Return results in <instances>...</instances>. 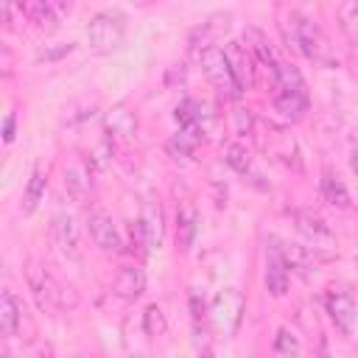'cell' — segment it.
Here are the masks:
<instances>
[{
	"instance_id": "6da1fadb",
	"label": "cell",
	"mask_w": 358,
	"mask_h": 358,
	"mask_svg": "<svg viewBox=\"0 0 358 358\" xmlns=\"http://www.w3.org/2000/svg\"><path fill=\"white\" fill-rule=\"evenodd\" d=\"M25 282H28V288H31V294L42 310H53V313L76 310L81 302L76 288L64 285L59 277H53L48 271V266L39 260H25Z\"/></svg>"
},
{
	"instance_id": "7a4b0ae2",
	"label": "cell",
	"mask_w": 358,
	"mask_h": 358,
	"mask_svg": "<svg viewBox=\"0 0 358 358\" xmlns=\"http://www.w3.org/2000/svg\"><path fill=\"white\" fill-rule=\"evenodd\" d=\"M288 22H291V28L282 22V34L291 42V48L299 50L302 56L313 59V62H324L327 59V39L319 31V25L302 14H291Z\"/></svg>"
},
{
	"instance_id": "3957f363",
	"label": "cell",
	"mask_w": 358,
	"mask_h": 358,
	"mask_svg": "<svg viewBox=\"0 0 358 358\" xmlns=\"http://www.w3.org/2000/svg\"><path fill=\"white\" fill-rule=\"evenodd\" d=\"M207 319H210V327L224 336V338H232L241 327V319H243V294L238 288H224L213 302H210V310H207Z\"/></svg>"
},
{
	"instance_id": "277c9868",
	"label": "cell",
	"mask_w": 358,
	"mask_h": 358,
	"mask_svg": "<svg viewBox=\"0 0 358 358\" xmlns=\"http://www.w3.org/2000/svg\"><path fill=\"white\" fill-rule=\"evenodd\" d=\"M126 39V20L117 11H98L87 25V42L95 53H112Z\"/></svg>"
},
{
	"instance_id": "5b68a950",
	"label": "cell",
	"mask_w": 358,
	"mask_h": 358,
	"mask_svg": "<svg viewBox=\"0 0 358 358\" xmlns=\"http://www.w3.org/2000/svg\"><path fill=\"white\" fill-rule=\"evenodd\" d=\"M291 215H294V224H296L299 235L308 241V249H310L316 257L330 260V257L338 255V249H336V235L330 232V227H327L316 213H310V210H294Z\"/></svg>"
},
{
	"instance_id": "8992f818",
	"label": "cell",
	"mask_w": 358,
	"mask_h": 358,
	"mask_svg": "<svg viewBox=\"0 0 358 358\" xmlns=\"http://www.w3.org/2000/svg\"><path fill=\"white\" fill-rule=\"evenodd\" d=\"M201 70H204V76H207V81L215 87V92L224 98V101H238L241 95H243V90L238 87V81H235V76H232V70H229V62H227V56H224V48H210L201 59Z\"/></svg>"
},
{
	"instance_id": "52a82bcc",
	"label": "cell",
	"mask_w": 358,
	"mask_h": 358,
	"mask_svg": "<svg viewBox=\"0 0 358 358\" xmlns=\"http://www.w3.org/2000/svg\"><path fill=\"white\" fill-rule=\"evenodd\" d=\"M324 308H327V316H330V322L336 324V330H338L344 338H350V336L355 333V319H358V308H355L352 294L333 285V288L327 291V296H324Z\"/></svg>"
},
{
	"instance_id": "ba28073f",
	"label": "cell",
	"mask_w": 358,
	"mask_h": 358,
	"mask_svg": "<svg viewBox=\"0 0 358 358\" xmlns=\"http://www.w3.org/2000/svg\"><path fill=\"white\" fill-rule=\"evenodd\" d=\"M229 14L227 11H218V14H213V17H207V22H201L199 28H193L190 31V36H187V50H190V56L199 62L210 48H215V39L229 28Z\"/></svg>"
},
{
	"instance_id": "9c48e42d",
	"label": "cell",
	"mask_w": 358,
	"mask_h": 358,
	"mask_svg": "<svg viewBox=\"0 0 358 358\" xmlns=\"http://www.w3.org/2000/svg\"><path fill=\"white\" fill-rule=\"evenodd\" d=\"M87 229H90V238L92 243L103 252V255H117L123 249V238L117 232V227L112 224V218L101 210H92L87 215Z\"/></svg>"
},
{
	"instance_id": "30bf717a",
	"label": "cell",
	"mask_w": 358,
	"mask_h": 358,
	"mask_svg": "<svg viewBox=\"0 0 358 358\" xmlns=\"http://www.w3.org/2000/svg\"><path fill=\"white\" fill-rule=\"evenodd\" d=\"M103 131L112 143H131L137 134V115L129 103H115L103 115Z\"/></svg>"
},
{
	"instance_id": "8fae6325",
	"label": "cell",
	"mask_w": 358,
	"mask_h": 358,
	"mask_svg": "<svg viewBox=\"0 0 358 358\" xmlns=\"http://www.w3.org/2000/svg\"><path fill=\"white\" fill-rule=\"evenodd\" d=\"M224 56L229 62V70L238 81V87L246 92L255 87V56L249 53V48L243 42H227L224 45Z\"/></svg>"
},
{
	"instance_id": "7c38bea8",
	"label": "cell",
	"mask_w": 358,
	"mask_h": 358,
	"mask_svg": "<svg viewBox=\"0 0 358 358\" xmlns=\"http://www.w3.org/2000/svg\"><path fill=\"white\" fill-rule=\"evenodd\" d=\"M266 288L271 296H282L288 291V263L277 241L266 246Z\"/></svg>"
},
{
	"instance_id": "4fadbf2b",
	"label": "cell",
	"mask_w": 358,
	"mask_h": 358,
	"mask_svg": "<svg viewBox=\"0 0 358 358\" xmlns=\"http://www.w3.org/2000/svg\"><path fill=\"white\" fill-rule=\"evenodd\" d=\"M112 291L115 296H120L123 302H134L143 296L145 291V271L131 263V266H120L117 274H115V282H112Z\"/></svg>"
},
{
	"instance_id": "5bb4252c",
	"label": "cell",
	"mask_w": 358,
	"mask_h": 358,
	"mask_svg": "<svg viewBox=\"0 0 358 358\" xmlns=\"http://www.w3.org/2000/svg\"><path fill=\"white\" fill-rule=\"evenodd\" d=\"M263 143V148L268 151V157H274V159H280V162H285V165H294V168H299V151H296V140L285 131V129H277V126H268V137H263L260 140Z\"/></svg>"
},
{
	"instance_id": "9a60e30c",
	"label": "cell",
	"mask_w": 358,
	"mask_h": 358,
	"mask_svg": "<svg viewBox=\"0 0 358 358\" xmlns=\"http://www.w3.org/2000/svg\"><path fill=\"white\" fill-rule=\"evenodd\" d=\"M25 322H28L25 308L17 302V296L8 288H3V296H0V338H14L22 330Z\"/></svg>"
},
{
	"instance_id": "2e32d148",
	"label": "cell",
	"mask_w": 358,
	"mask_h": 358,
	"mask_svg": "<svg viewBox=\"0 0 358 358\" xmlns=\"http://www.w3.org/2000/svg\"><path fill=\"white\" fill-rule=\"evenodd\" d=\"M20 11L34 28H39L45 34H53L59 28V14L50 0H20Z\"/></svg>"
},
{
	"instance_id": "e0dca14e",
	"label": "cell",
	"mask_w": 358,
	"mask_h": 358,
	"mask_svg": "<svg viewBox=\"0 0 358 358\" xmlns=\"http://www.w3.org/2000/svg\"><path fill=\"white\" fill-rule=\"evenodd\" d=\"M196 232H199V213H196L193 201L185 199L176 210V249L190 252V246L196 241Z\"/></svg>"
},
{
	"instance_id": "ac0fdd59",
	"label": "cell",
	"mask_w": 358,
	"mask_h": 358,
	"mask_svg": "<svg viewBox=\"0 0 358 358\" xmlns=\"http://www.w3.org/2000/svg\"><path fill=\"white\" fill-rule=\"evenodd\" d=\"M50 229H53V241H56V246H59L67 257H73V260L81 257V249H78V232H76V224H73V218H70L67 213H56Z\"/></svg>"
},
{
	"instance_id": "d6986e66",
	"label": "cell",
	"mask_w": 358,
	"mask_h": 358,
	"mask_svg": "<svg viewBox=\"0 0 358 358\" xmlns=\"http://www.w3.org/2000/svg\"><path fill=\"white\" fill-rule=\"evenodd\" d=\"M140 224H143V232L148 238V246H159L162 243V235H165V213L159 207L157 199H145L143 201V213H140Z\"/></svg>"
},
{
	"instance_id": "ffe728a7",
	"label": "cell",
	"mask_w": 358,
	"mask_h": 358,
	"mask_svg": "<svg viewBox=\"0 0 358 358\" xmlns=\"http://www.w3.org/2000/svg\"><path fill=\"white\" fill-rule=\"evenodd\" d=\"M92 162H84V159H73L67 168H64V187L70 196L76 199H84L90 190H92V171H90Z\"/></svg>"
},
{
	"instance_id": "44dd1931",
	"label": "cell",
	"mask_w": 358,
	"mask_h": 358,
	"mask_svg": "<svg viewBox=\"0 0 358 358\" xmlns=\"http://www.w3.org/2000/svg\"><path fill=\"white\" fill-rule=\"evenodd\" d=\"M243 45L249 48V53L255 56V62H260V64H268V67H274V64H277L274 48H271L268 36H266L260 28H246V31H243Z\"/></svg>"
},
{
	"instance_id": "7402d4cb",
	"label": "cell",
	"mask_w": 358,
	"mask_h": 358,
	"mask_svg": "<svg viewBox=\"0 0 358 358\" xmlns=\"http://www.w3.org/2000/svg\"><path fill=\"white\" fill-rule=\"evenodd\" d=\"M45 190H48V173L36 165V168L31 171V179H28L25 190H22V204H20V210H22L25 215H31V213L39 207V201L45 199Z\"/></svg>"
},
{
	"instance_id": "603a6c76",
	"label": "cell",
	"mask_w": 358,
	"mask_h": 358,
	"mask_svg": "<svg viewBox=\"0 0 358 358\" xmlns=\"http://www.w3.org/2000/svg\"><path fill=\"white\" fill-rule=\"evenodd\" d=\"M274 81L282 92H299V95H308V84L299 73V67H294L291 62H277L274 64Z\"/></svg>"
},
{
	"instance_id": "cb8c5ba5",
	"label": "cell",
	"mask_w": 358,
	"mask_h": 358,
	"mask_svg": "<svg viewBox=\"0 0 358 358\" xmlns=\"http://www.w3.org/2000/svg\"><path fill=\"white\" fill-rule=\"evenodd\" d=\"M274 109L288 120V123H296L305 117L308 112V95H299V92H282L274 98Z\"/></svg>"
},
{
	"instance_id": "d4e9b609",
	"label": "cell",
	"mask_w": 358,
	"mask_h": 358,
	"mask_svg": "<svg viewBox=\"0 0 358 358\" xmlns=\"http://www.w3.org/2000/svg\"><path fill=\"white\" fill-rule=\"evenodd\" d=\"M322 196H324V201H330L338 210H347L350 207V193H347L344 182L333 171H324V176H322Z\"/></svg>"
},
{
	"instance_id": "484cf974",
	"label": "cell",
	"mask_w": 358,
	"mask_h": 358,
	"mask_svg": "<svg viewBox=\"0 0 358 358\" xmlns=\"http://www.w3.org/2000/svg\"><path fill=\"white\" fill-rule=\"evenodd\" d=\"M199 143H201V134H199L196 129H182V126H179V131H176L173 140L168 143V151H171L176 159H179V157H190Z\"/></svg>"
},
{
	"instance_id": "4316f807",
	"label": "cell",
	"mask_w": 358,
	"mask_h": 358,
	"mask_svg": "<svg viewBox=\"0 0 358 358\" xmlns=\"http://www.w3.org/2000/svg\"><path fill=\"white\" fill-rule=\"evenodd\" d=\"M338 25L344 31V36L358 45V0H344L338 6Z\"/></svg>"
},
{
	"instance_id": "83f0119b",
	"label": "cell",
	"mask_w": 358,
	"mask_h": 358,
	"mask_svg": "<svg viewBox=\"0 0 358 358\" xmlns=\"http://www.w3.org/2000/svg\"><path fill=\"white\" fill-rule=\"evenodd\" d=\"M224 159H227V165H229L235 173H241V176H249V173H252V154H249L246 145L229 143L227 151H224Z\"/></svg>"
},
{
	"instance_id": "f1b7e54d",
	"label": "cell",
	"mask_w": 358,
	"mask_h": 358,
	"mask_svg": "<svg viewBox=\"0 0 358 358\" xmlns=\"http://www.w3.org/2000/svg\"><path fill=\"white\" fill-rule=\"evenodd\" d=\"M143 333L148 338H162L168 333V322H165V313L159 305H148L145 313H143Z\"/></svg>"
},
{
	"instance_id": "f546056e",
	"label": "cell",
	"mask_w": 358,
	"mask_h": 358,
	"mask_svg": "<svg viewBox=\"0 0 358 358\" xmlns=\"http://www.w3.org/2000/svg\"><path fill=\"white\" fill-rule=\"evenodd\" d=\"M299 338L288 330V327H280L277 330V336H274V341H271V352L274 355H282V358H294V355H299Z\"/></svg>"
},
{
	"instance_id": "4dcf8cb0",
	"label": "cell",
	"mask_w": 358,
	"mask_h": 358,
	"mask_svg": "<svg viewBox=\"0 0 358 358\" xmlns=\"http://www.w3.org/2000/svg\"><path fill=\"white\" fill-rule=\"evenodd\" d=\"M229 123H232V131H235L238 137H246V134L255 131V115H252V109H246V106H232Z\"/></svg>"
},
{
	"instance_id": "1f68e13d",
	"label": "cell",
	"mask_w": 358,
	"mask_h": 358,
	"mask_svg": "<svg viewBox=\"0 0 358 358\" xmlns=\"http://www.w3.org/2000/svg\"><path fill=\"white\" fill-rule=\"evenodd\" d=\"M148 249H151V246H148V238H145L143 224H140V218H137V221L129 224V252H134L137 257H143Z\"/></svg>"
},
{
	"instance_id": "d6a6232c",
	"label": "cell",
	"mask_w": 358,
	"mask_h": 358,
	"mask_svg": "<svg viewBox=\"0 0 358 358\" xmlns=\"http://www.w3.org/2000/svg\"><path fill=\"white\" fill-rule=\"evenodd\" d=\"M3 140H6V143L14 140V112H8L6 120H3Z\"/></svg>"
},
{
	"instance_id": "836d02e7",
	"label": "cell",
	"mask_w": 358,
	"mask_h": 358,
	"mask_svg": "<svg viewBox=\"0 0 358 358\" xmlns=\"http://www.w3.org/2000/svg\"><path fill=\"white\" fill-rule=\"evenodd\" d=\"M350 165H352V171L358 173V140L352 143V151H350Z\"/></svg>"
},
{
	"instance_id": "e575fe53",
	"label": "cell",
	"mask_w": 358,
	"mask_h": 358,
	"mask_svg": "<svg viewBox=\"0 0 358 358\" xmlns=\"http://www.w3.org/2000/svg\"><path fill=\"white\" fill-rule=\"evenodd\" d=\"M148 3H159V0H148Z\"/></svg>"
}]
</instances>
